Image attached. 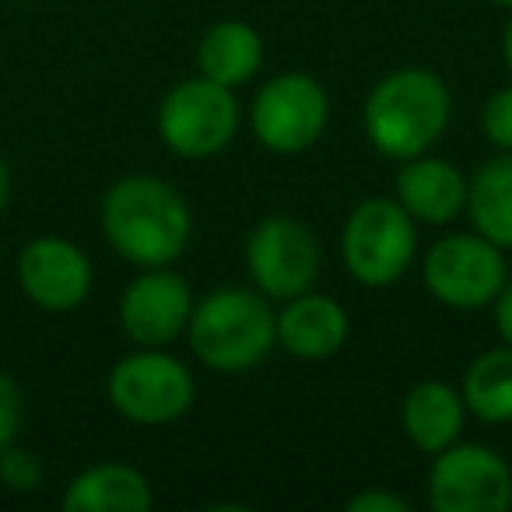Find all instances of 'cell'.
Returning <instances> with one entry per match:
<instances>
[{
    "label": "cell",
    "instance_id": "7c38bea8",
    "mask_svg": "<svg viewBox=\"0 0 512 512\" xmlns=\"http://www.w3.org/2000/svg\"><path fill=\"white\" fill-rule=\"evenodd\" d=\"M22 292L46 313H71L92 292V264L74 242L43 235L18 256Z\"/></svg>",
    "mask_w": 512,
    "mask_h": 512
},
{
    "label": "cell",
    "instance_id": "9c48e42d",
    "mask_svg": "<svg viewBox=\"0 0 512 512\" xmlns=\"http://www.w3.org/2000/svg\"><path fill=\"white\" fill-rule=\"evenodd\" d=\"M435 512H502L512 505V470L488 446H446L428 470Z\"/></svg>",
    "mask_w": 512,
    "mask_h": 512
},
{
    "label": "cell",
    "instance_id": "44dd1931",
    "mask_svg": "<svg viewBox=\"0 0 512 512\" xmlns=\"http://www.w3.org/2000/svg\"><path fill=\"white\" fill-rule=\"evenodd\" d=\"M481 127H484V137H488L495 148L512 151V88H502V92H495L484 102Z\"/></svg>",
    "mask_w": 512,
    "mask_h": 512
},
{
    "label": "cell",
    "instance_id": "ffe728a7",
    "mask_svg": "<svg viewBox=\"0 0 512 512\" xmlns=\"http://www.w3.org/2000/svg\"><path fill=\"white\" fill-rule=\"evenodd\" d=\"M43 481V463L29 449L8 446L0 453V484L11 491H36Z\"/></svg>",
    "mask_w": 512,
    "mask_h": 512
},
{
    "label": "cell",
    "instance_id": "d6986e66",
    "mask_svg": "<svg viewBox=\"0 0 512 512\" xmlns=\"http://www.w3.org/2000/svg\"><path fill=\"white\" fill-rule=\"evenodd\" d=\"M463 404L488 425L512 421V348L484 351L463 376Z\"/></svg>",
    "mask_w": 512,
    "mask_h": 512
},
{
    "label": "cell",
    "instance_id": "d4e9b609",
    "mask_svg": "<svg viewBox=\"0 0 512 512\" xmlns=\"http://www.w3.org/2000/svg\"><path fill=\"white\" fill-rule=\"evenodd\" d=\"M8 193H11V172L4 165V158H0V211L8 207Z\"/></svg>",
    "mask_w": 512,
    "mask_h": 512
},
{
    "label": "cell",
    "instance_id": "30bf717a",
    "mask_svg": "<svg viewBox=\"0 0 512 512\" xmlns=\"http://www.w3.org/2000/svg\"><path fill=\"white\" fill-rule=\"evenodd\" d=\"M246 271L264 295L288 302L313 288L320 274V246L302 221L278 214L260 221L249 235Z\"/></svg>",
    "mask_w": 512,
    "mask_h": 512
},
{
    "label": "cell",
    "instance_id": "5b68a950",
    "mask_svg": "<svg viewBox=\"0 0 512 512\" xmlns=\"http://www.w3.org/2000/svg\"><path fill=\"white\" fill-rule=\"evenodd\" d=\"M109 404L134 425H169L193 404V372L158 348L127 355L109 372Z\"/></svg>",
    "mask_w": 512,
    "mask_h": 512
},
{
    "label": "cell",
    "instance_id": "ba28073f",
    "mask_svg": "<svg viewBox=\"0 0 512 512\" xmlns=\"http://www.w3.org/2000/svg\"><path fill=\"white\" fill-rule=\"evenodd\" d=\"M330 102L320 81L309 74H281L267 81L253 99V123L256 141L274 155H302L320 141L327 127Z\"/></svg>",
    "mask_w": 512,
    "mask_h": 512
},
{
    "label": "cell",
    "instance_id": "7402d4cb",
    "mask_svg": "<svg viewBox=\"0 0 512 512\" xmlns=\"http://www.w3.org/2000/svg\"><path fill=\"white\" fill-rule=\"evenodd\" d=\"M22 414H25L22 390H18L15 379L0 372V453L8 446H15V435L22 428Z\"/></svg>",
    "mask_w": 512,
    "mask_h": 512
},
{
    "label": "cell",
    "instance_id": "4316f807",
    "mask_svg": "<svg viewBox=\"0 0 512 512\" xmlns=\"http://www.w3.org/2000/svg\"><path fill=\"white\" fill-rule=\"evenodd\" d=\"M491 4H498V8H512V0H491Z\"/></svg>",
    "mask_w": 512,
    "mask_h": 512
},
{
    "label": "cell",
    "instance_id": "8992f818",
    "mask_svg": "<svg viewBox=\"0 0 512 512\" xmlns=\"http://www.w3.org/2000/svg\"><path fill=\"white\" fill-rule=\"evenodd\" d=\"M239 130V102L232 88L193 78L176 85L158 109V134L172 155L214 158L232 144Z\"/></svg>",
    "mask_w": 512,
    "mask_h": 512
},
{
    "label": "cell",
    "instance_id": "5bb4252c",
    "mask_svg": "<svg viewBox=\"0 0 512 512\" xmlns=\"http://www.w3.org/2000/svg\"><path fill=\"white\" fill-rule=\"evenodd\" d=\"M397 200L411 218L425 225H446L467 211V179L442 158H407V165L397 172Z\"/></svg>",
    "mask_w": 512,
    "mask_h": 512
},
{
    "label": "cell",
    "instance_id": "2e32d148",
    "mask_svg": "<svg viewBox=\"0 0 512 512\" xmlns=\"http://www.w3.org/2000/svg\"><path fill=\"white\" fill-rule=\"evenodd\" d=\"M467 404L446 383H418L404 397V432L421 453H442L463 432Z\"/></svg>",
    "mask_w": 512,
    "mask_h": 512
},
{
    "label": "cell",
    "instance_id": "4fadbf2b",
    "mask_svg": "<svg viewBox=\"0 0 512 512\" xmlns=\"http://www.w3.org/2000/svg\"><path fill=\"white\" fill-rule=\"evenodd\" d=\"M348 341V313L330 295L302 292L288 299L285 313H278V344L288 355L320 362L344 348Z\"/></svg>",
    "mask_w": 512,
    "mask_h": 512
},
{
    "label": "cell",
    "instance_id": "52a82bcc",
    "mask_svg": "<svg viewBox=\"0 0 512 512\" xmlns=\"http://www.w3.org/2000/svg\"><path fill=\"white\" fill-rule=\"evenodd\" d=\"M509 281L502 246L477 235H446L425 256V288L449 309H481Z\"/></svg>",
    "mask_w": 512,
    "mask_h": 512
},
{
    "label": "cell",
    "instance_id": "e0dca14e",
    "mask_svg": "<svg viewBox=\"0 0 512 512\" xmlns=\"http://www.w3.org/2000/svg\"><path fill=\"white\" fill-rule=\"evenodd\" d=\"M260 60H264V43L246 22H218L197 46L200 78L218 81L225 88L246 85L260 71Z\"/></svg>",
    "mask_w": 512,
    "mask_h": 512
},
{
    "label": "cell",
    "instance_id": "603a6c76",
    "mask_svg": "<svg viewBox=\"0 0 512 512\" xmlns=\"http://www.w3.org/2000/svg\"><path fill=\"white\" fill-rule=\"evenodd\" d=\"M348 512H411V502L400 498L397 491L372 488V491H362V495L351 498Z\"/></svg>",
    "mask_w": 512,
    "mask_h": 512
},
{
    "label": "cell",
    "instance_id": "6da1fadb",
    "mask_svg": "<svg viewBox=\"0 0 512 512\" xmlns=\"http://www.w3.org/2000/svg\"><path fill=\"white\" fill-rule=\"evenodd\" d=\"M190 207L155 176H123L102 200V232L134 267H169L190 242Z\"/></svg>",
    "mask_w": 512,
    "mask_h": 512
},
{
    "label": "cell",
    "instance_id": "484cf974",
    "mask_svg": "<svg viewBox=\"0 0 512 512\" xmlns=\"http://www.w3.org/2000/svg\"><path fill=\"white\" fill-rule=\"evenodd\" d=\"M502 57H505V67H509V74H512V18H509V25H505V36H502Z\"/></svg>",
    "mask_w": 512,
    "mask_h": 512
},
{
    "label": "cell",
    "instance_id": "3957f363",
    "mask_svg": "<svg viewBox=\"0 0 512 512\" xmlns=\"http://www.w3.org/2000/svg\"><path fill=\"white\" fill-rule=\"evenodd\" d=\"M190 348L214 372H246L278 344V313L246 288H218L190 316Z\"/></svg>",
    "mask_w": 512,
    "mask_h": 512
},
{
    "label": "cell",
    "instance_id": "277c9868",
    "mask_svg": "<svg viewBox=\"0 0 512 512\" xmlns=\"http://www.w3.org/2000/svg\"><path fill=\"white\" fill-rule=\"evenodd\" d=\"M344 267L365 288H386L411 267L418 253L414 218L400 200L372 197L351 211L341 239Z\"/></svg>",
    "mask_w": 512,
    "mask_h": 512
},
{
    "label": "cell",
    "instance_id": "9a60e30c",
    "mask_svg": "<svg viewBox=\"0 0 512 512\" xmlns=\"http://www.w3.org/2000/svg\"><path fill=\"white\" fill-rule=\"evenodd\" d=\"M155 495L141 470L127 463H99L67 484V512H148Z\"/></svg>",
    "mask_w": 512,
    "mask_h": 512
},
{
    "label": "cell",
    "instance_id": "8fae6325",
    "mask_svg": "<svg viewBox=\"0 0 512 512\" xmlns=\"http://www.w3.org/2000/svg\"><path fill=\"white\" fill-rule=\"evenodd\" d=\"M193 316V292L183 274L169 267H144L141 278L130 281L120 302V323L127 337L141 348L172 344Z\"/></svg>",
    "mask_w": 512,
    "mask_h": 512
},
{
    "label": "cell",
    "instance_id": "cb8c5ba5",
    "mask_svg": "<svg viewBox=\"0 0 512 512\" xmlns=\"http://www.w3.org/2000/svg\"><path fill=\"white\" fill-rule=\"evenodd\" d=\"M495 327H498V337L512 348V285L509 281H505V288L495 299Z\"/></svg>",
    "mask_w": 512,
    "mask_h": 512
},
{
    "label": "cell",
    "instance_id": "7a4b0ae2",
    "mask_svg": "<svg viewBox=\"0 0 512 512\" xmlns=\"http://www.w3.org/2000/svg\"><path fill=\"white\" fill-rule=\"evenodd\" d=\"M449 88L421 67H404L379 81L365 102V134L386 158H418L449 123Z\"/></svg>",
    "mask_w": 512,
    "mask_h": 512
},
{
    "label": "cell",
    "instance_id": "ac0fdd59",
    "mask_svg": "<svg viewBox=\"0 0 512 512\" xmlns=\"http://www.w3.org/2000/svg\"><path fill=\"white\" fill-rule=\"evenodd\" d=\"M467 211L484 239L512 249V151L491 158L474 172L467 183Z\"/></svg>",
    "mask_w": 512,
    "mask_h": 512
}]
</instances>
